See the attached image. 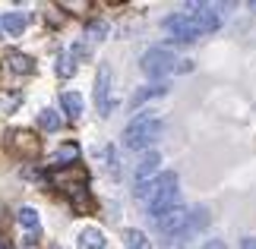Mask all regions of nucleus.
Masks as SVG:
<instances>
[{
  "label": "nucleus",
  "instance_id": "obj_19",
  "mask_svg": "<svg viewBox=\"0 0 256 249\" xmlns=\"http://www.w3.org/2000/svg\"><path fill=\"white\" fill-rule=\"evenodd\" d=\"M38 126L48 129V133H54V129H60V114L51 111V107H44L42 114H38Z\"/></svg>",
  "mask_w": 256,
  "mask_h": 249
},
{
  "label": "nucleus",
  "instance_id": "obj_11",
  "mask_svg": "<svg viewBox=\"0 0 256 249\" xmlns=\"http://www.w3.org/2000/svg\"><path fill=\"white\" fill-rule=\"evenodd\" d=\"M4 63L13 69V73H19V76H28V73H35V60L28 54H19V51H10L6 57H4Z\"/></svg>",
  "mask_w": 256,
  "mask_h": 249
},
{
  "label": "nucleus",
  "instance_id": "obj_10",
  "mask_svg": "<svg viewBox=\"0 0 256 249\" xmlns=\"http://www.w3.org/2000/svg\"><path fill=\"white\" fill-rule=\"evenodd\" d=\"M76 161H80V145H76V142H66V145H60L51 155V167H70Z\"/></svg>",
  "mask_w": 256,
  "mask_h": 249
},
{
  "label": "nucleus",
  "instance_id": "obj_21",
  "mask_svg": "<svg viewBox=\"0 0 256 249\" xmlns=\"http://www.w3.org/2000/svg\"><path fill=\"white\" fill-rule=\"evenodd\" d=\"M86 32H88V38L102 41V38L108 35V25H104V22H88V28H86Z\"/></svg>",
  "mask_w": 256,
  "mask_h": 249
},
{
  "label": "nucleus",
  "instance_id": "obj_8",
  "mask_svg": "<svg viewBox=\"0 0 256 249\" xmlns=\"http://www.w3.org/2000/svg\"><path fill=\"white\" fill-rule=\"evenodd\" d=\"M6 148L13 155H22V158H35L38 155V139L32 133H26V129H16V133L6 136Z\"/></svg>",
  "mask_w": 256,
  "mask_h": 249
},
{
  "label": "nucleus",
  "instance_id": "obj_18",
  "mask_svg": "<svg viewBox=\"0 0 256 249\" xmlns=\"http://www.w3.org/2000/svg\"><path fill=\"white\" fill-rule=\"evenodd\" d=\"M164 92H168V85H146V88H140V92L133 95V107H140V104L149 101V98H158Z\"/></svg>",
  "mask_w": 256,
  "mask_h": 249
},
{
  "label": "nucleus",
  "instance_id": "obj_23",
  "mask_svg": "<svg viewBox=\"0 0 256 249\" xmlns=\"http://www.w3.org/2000/svg\"><path fill=\"white\" fill-rule=\"evenodd\" d=\"M200 249H228V246H224L222 240H209V243H202Z\"/></svg>",
  "mask_w": 256,
  "mask_h": 249
},
{
  "label": "nucleus",
  "instance_id": "obj_5",
  "mask_svg": "<svg viewBox=\"0 0 256 249\" xmlns=\"http://www.w3.org/2000/svg\"><path fill=\"white\" fill-rule=\"evenodd\" d=\"M95 107L98 114L108 117L114 111V98H111V66L102 63L98 66V76H95Z\"/></svg>",
  "mask_w": 256,
  "mask_h": 249
},
{
  "label": "nucleus",
  "instance_id": "obj_17",
  "mask_svg": "<svg viewBox=\"0 0 256 249\" xmlns=\"http://www.w3.org/2000/svg\"><path fill=\"white\" fill-rule=\"evenodd\" d=\"M124 243H126V249H152L149 246V237H146L142 231H136V227L124 231Z\"/></svg>",
  "mask_w": 256,
  "mask_h": 249
},
{
  "label": "nucleus",
  "instance_id": "obj_12",
  "mask_svg": "<svg viewBox=\"0 0 256 249\" xmlns=\"http://www.w3.org/2000/svg\"><path fill=\"white\" fill-rule=\"evenodd\" d=\"M76 246L80 249H104L108 240H104V234L98 231V227H86V231L80 234V240H76Z\"/></svg>",
  "mask_w": 256,
  "mask_h": 249
},
{
  "label": "nucleus",
  "instance_id": "obj_14",
  "mask_svg": "<svg viewBox=\"0 0 256 249\" xmlns=\"http://www.w3.org/2000/svg\"><path fill=\"white\" fill-rule=\"evenodd\" d=\"M16 221L22 224L26 231H32V234L42 231V218H38V212H35L32 205H22V208H19V212H16Z\"/></svg>",
  "mask_w": 256,
  "mask_h": 249
},
{
  "label": "nucleus",
  "instance_id": "obj_20",
  "mask_svg": "<svg viewBox=\"0 0 256 249\" xmlns=\"http://www.w3.org/2000/svg\"><path fill=\"white\" fill-rule=\"evenodd\" d=\"M73 73H76L73 54H60V57H57V76H60V79H70Z\"/></svg>",
  "mask_w": 256,
  "mask_h": 249
},
{
  "label": "nucleus",
  "instance_id": "obj_9",
  "mask_svg": "<svg viewBox=\"0 0 256 249\" xmlns=\"http://www.w3.org/2000/svg\"><path fill=\"white\" fill-rule=\"evenodd\" d=\"M158 167H162V155H158V152H146V155L140 158V164H136V171H133V180H136V186H140V183H149V180H155Z\"/></svg>",
  "mask_w": 256,
  "mask_h": 249
},
{
  "label": "nucleus",
  "instance_id": "obj_13",
  "mask_svg": "<svg viewBox=\"0 0 256 249\" xmlns=\"http://www.w3.org/2000/svg\"><path fill=\"white\" fill-rule=\"evenodd\" d=\"M60 107H64V114L70 117V120H80V114H82V95L80 92H64L60 95Z\"/></svg>",
  "mask_w": 256,
  "mask_h": 249
},
{
  "label": "nucleus",
  "instance_id": "obj_2",
  "mask_svg": "<svg viewBox=\"0 0 256 249\" xmlns=\"http://www.w3.org/2000/svg\"><path fill=\"white\" fill-rule=\"evenodd\" d=\"M164 133V123L162 117L155 114H140L136 120L126 123L124 129V148H130V152H146L149 145H155Z\"/></svg>",
  "mask_w": 256,
  "mask_h": 249
},
{
  "label": "nucleus",
  "instance_id": "obj_22",
  "mask_svg": "<svg viewBox=\"0 0 256 249\" xmlns=\"http://www.w3.org/2000/svg\"><path fill=\"white\" fill-rule=\"evenodd\" d=\"M102 158H104L108 171H111V174H117V152H114V145H108L104 152H102Z\"/></svg>",
  "mask_w": 256,
  "mask_h": 249
},
{
  "label": "nucleus",
  "instance_id": "obj_3",
  "mask_svg": "<svg viewBox=\"0 0 256 249\" xmlns=\"http://www.w3.org/2000/svg\"><path fill=\"white\" fill-rule=\"evenodd\" d=\"M140 66H142V73L149 79H164L171 73H186V69H193L190 63H177V57L168 51V47H149V51L142 54Z\"/></svg>",
  "mask_w": 256,
  "mask_h": 249
},
{
  "label": "nucleus",
  "instance_id": "obj_4",
  "mask_svg": "<svg viewBox=\"0 0 256 249\" xmlns=\"http://www.w3.org/2000/svg\"><path fill=\"white\" fill-rule=\"evenodd\" d=\"M162 28L174 38V41H184V44H186V41H196V38L202 35L200 25L193 22L190 13H171V16H164V19H162Z\"/></svg>",
  "mask_w": 256,
  "mask_h": 249
},
{
  "label": "nucleus",
  "instance_id": "obj_15",
  "mask_svg": "<svg viewBox=\"0 0 256 249\" xmlns=\"http://www.w3.org/2000/svg\"><path fill=\"white\" fill-rule=\"evenodd\" d=\"M0 25H4V32H6V35H13V38H16V35H22V32H26V16L10 9V13H4Z\"/></svg>",
  "mask_w": 256,
  "mask_h": 249
},
{
  "label": "nucleus",
  "instance_id": "obj_7",
  "mask_svg": "<svg viewBox=\"0 0 256 249\" xmlns=\"http://www.w3.org/2000/svg\"><path fill=\"white\" fill-rule=\"evenodd\" d=\"M186 9H190L193 22L200 25V32H202V35H209V32H215V28L222 25V16H218V9H215V6H209V3H190Z\"/></svg>",
  "mask_w": 256,
  "mask_h": 249
},
{
  "label": "nucleus",
  "instance_id": "obj_24",
  "mask_svg": "<svg viewBox=\"0 0 256 249\" xmlns=\"http://www.w3.org/2000/svg\"><path fill=\"white\" fill-rule=\"evenodd\" d=\"M240 249H256V237H244V240H240Z\"/></svg>",
  "mask_w": 256,
  "mask_h": 249
},
{
  "label": "nucleus",
  "instance_id": "obj_6",
  "mask_svg": "<svg viewBox=\"0 0 256 249\" xmlns=\"http://www.w3.org/2000/svg\"><path fill=\"white\" fill-rule=\"evenodd\" d=\"M186 221H190V208L174 205L171 212H164V215H162L155 224H158V231H162V234H168V237H184Z\"/></svg>",
  "mask_w": 256,
  "mask_h": 249
},
{
  "label": "nucleus",
  "instance_id": "obj_1",
  "mask_svg": "<svg viewBox=\"0 0 256 249\" xmlns=\"http://www.w3.org/2000/svg\"><path fill=\"white\" fill-rule=\"evenodd\" d=\"M133 196L146 205V215H152L155 221H158L164 212H171L174 205H180V202H177V196H180V189H177V174L174 171L158 174L155 180L136 186Z\"/></svg>",
  "mask_w": 256,
  "mask_h": 249
},
{
  "label": "nucleus",
  "instance_id": "obj_16",
  "mask_svg": "<svg viewBox=\"0 0 256 249\" xmlns=\"http://www.w3.org/2000/svg\"><path fill=\"white\" fill-rule=\"evenodd\" d=\"M206 224H209V208H190V221H186L184 237H190V234H196V231H202Z\"/></svg>",
  "mask_w": 256,
  "mask_h": 249
}]
</instances>
